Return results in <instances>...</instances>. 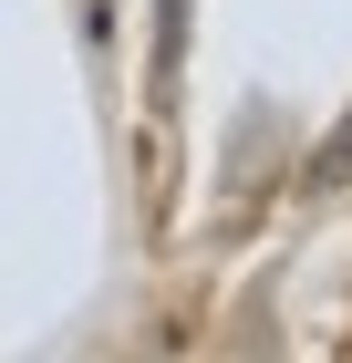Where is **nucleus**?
Instances as JSON below:
<instances>
[{
	"mask_svg": "<svg viewBox=\"0 0 352 363\" xmlns=\"http://www.w3.org/2000/svg\"><path fill=\"white\" fill-rule=\"evenodd\" d=\"M311 187H352V114H342V135L311 156Z\"/></svg>",
	"mask_w": 352,
	"mask_h": 363,
	"instance_id": "obj_1",
	"label": "nucleus"
}]
</instances>
